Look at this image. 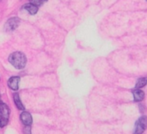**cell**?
<instances>
[{
  "label": "cell",
  "instance_id": "obj_1",
  "mask_svg": "<svg viewBox=\"0 0 147 134\" xmlns=\"http://www.w3.org/2000/svg\"><path fill=\"white\" fill-rule=\"evenodd\" d=\"M9 61L16 69H22L26 65L27 58L24 55V53H22L21 52H16L9 55Z\"/></svg>",
  "mask_w": 147,
  "mask_h": 134
},
{
  "label": "cell",
  "instance_id": "obj_2",
  "mask_svg": "<svg viewBox=\"0 0 147 134\" xmlns=\"http://www.w3.org/2000/svg\"><path fill=\"white\" fill-rule=\"evenodd\" d=\"M9 116V110L5 103L0 101V127H3L7 125Z\"/></svg>",
  "mask_w": 147,
  "mask_h": 134
},
{
  "label": "cell",
  "instance_id": "obj_3",
  "mask_svg": "<svg viewBox=\"0 0 147 134\" xmlns=\"http://www.w3.org/2000/svg\"><path fill=\"white\" fill-rule=\"evenodd\" d=\"M19 23H20V19L18 17L9 18L4 25V30L6 32H11L18 27Z\"/></svg>",
  "mask_w": 147,
  "mask_h": 134
},
{
  "label": "cell",
  "instance_id": "obj_4",
  "mask_svg": "<svg viewBox=\"0 0 147 134\" xmlns=\"http://www.w3.org/2000/svg\"><path fill=\"white\" fill-rule=\"evenodd\" d=\"M146 127V117H141L135 125L134 134H142Z\"/></svg>",
  "mask_w": 147,
  "mask_h": 134
},
{
  "label": "cell",
  "instance_id": "obj_5",
  "mask_svg": "<svg viewBox=\"0 0 147 134\" xmlns=\"http://www.w3.org/2000/svg\"><path fill=\"white\" fill-rule=\"evenodd\" d=\"M19 83H20V77H12L8 81L9 87L13 90H17L19 89Z\"/></svg>",
  "mask_w": 147,
  "mask_h": 134
},
{
  "label": "cell",
  "instance_id": "obj_6",
  "mask_svg": "<svg viewBox=\"0 0 147 134\" xmlns=\"http://www.w3.org/2000/svg\"><path fill=\"white\" fill-rule=\"evenodd\" d=\"M20 119L22 121V122L25 125V126H31L32 122H33V119L31 114L28 112H23L22 113Z\"/></svg>",
  "mask_w": 147,
  "mask_h": 134
},
{
  "label": "cell",
  "instance_id": "obj_7",
  "mask_svg": "<svg viewBox=\"0 0 147 134\" xmlns=\"http://www.w3.org/2000/svg\"><path fill=\"white\" fill-rule=\"evenodd\" d=\"M133 94H134V98L135 102H140L144 99L145 93L139 89H135L134 90H133Z\"/></svg>",
  "mask_w": 147,
  "mask_h": 134
},
{
  "label": "cell",
  "instance_id": "obj_8",
  "mask_svg": "<svg viewBox=\"0 0 147 134\" xmlns=\"http://www.w3.org/2000/svg\"><path fill=\"white\" fill-rule=\"evenodd\" d=\"M23 9H25L26 10H28L29 12V14H31V15H34L38 11V7L35 6V5H34V4H32V3H27V4H25L23 6Z\"/></svg>",
  "mask_w": 147,
  "mask_h": 134
},
{
  "label": "cell",
  "instance_id": "obj_9",
  "mask_svg": "<svg viewBox=\"0 0 147 134\" xmlns=\"http://www.w3.org/2000/svg\"><path fill=\"white\" fill-rule=\"evenodd\" d=\"M13 98H14V102H15V104H16V106L17 107V108L20 109V110H23V109H24V106H23L22 103L21 102L19 95H18V94H14Z\"/></svg>",
  "mask_w": 147,
  "mask_h": 134
},
{
  "label": "cell",
  "instance_id": "obj_10",
  "mask_svg": "<svg viewBox=\"0 0 147 134\" xmlns=\"http://www.w3.org/2000/svg\"><path fill=\"white\" fill-rule=\"evenodd\" d=\"M146 84V78H140L139 81H138V83H137V84H136V86H135V89H140V88H143L145 85Z\"/></svg>",
  "mask_w": 147,
  "mask_h": 134
},
{
  "label": "cell",
  "instance_id": "obj_11",
  "mask_svg": "<svg viewBox=\"0 0 147 134\" xmlns=\"http://www.w3.org/2000/svg\"><path fill=\"white\" fill-rule=\"evenodd\" d=\"M47 0H29V2H30V3H32V4H34V5H35V6H39V5H41V4H43L44 3H46Z\"/></svg>",
  "mask_w": 147,
  "mask_h": 134
},
{
  "label": "cell",
  "instance_id": "obj_12",
  "mask_svg": "<svg viewBox=\"0 0 147 134\" xmlns=\"http://www.w3.org/2000/svg\"><path fill=\"white\" fill-rule=\"evenodd\" d=\"M0 1H1V0H0Z\"/></svg>",
  "mask_w": 147,
  "mask_h": 134
}]
</instances>
